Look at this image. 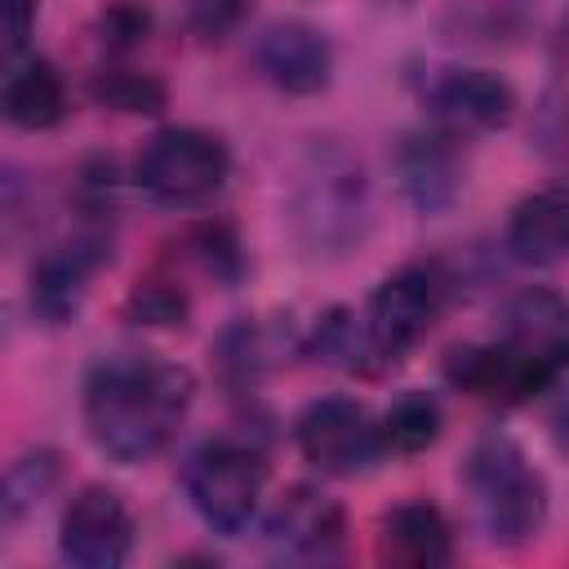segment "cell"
<instances>
[{"mask_svg": "<svg viewBox=\"0 0 569 569\" xmlns=\"http://www.w3.org/2000/svg\"><path fill=\"white\" fill-rule=\"evenodd\" d=\"M196 400V378L178 360L160 356H102L84 373V431L120 467L151 462L178 436Z\"/></svg>", "mask_w": 569, "mask_h": 569, "instance_id": "cell-1", "label": "cell"}, {"mask_svg": "<svg viewBox=\"0 0 569 569\" xmlns=\"http://www.w3.org/2000/svg\"><path fill=\"white\" fill-rule=\"evenodd\" d=\"M569 373V302L551 289H520L502 307L498 338L485 347H453L445 378L493 405H525Z\"/></svg>", "mask_w": 569, "mask_h": 569, "instance_id": "cell-2", "label": "cell"}, {"mask_svg": "<svg viewBox=\"0 0 569 569\" xmlns=\"http://www.w3.org/2000/svg\"><path fill=\"white\" fill-rule=\"evenodd\" d=\"M476 520L493 547H525L547 520V480L507 431H485L462 462Z\"/></svg>", "mask_w": 569, "mask_h": 569, "instance_id": "cell-3", "label": "cell"}, {"mask_svg": "<svg viewBox=\"0 0 569 569\" xmlns=\"http://www.w3.org/2000/svg\"><path fill=\"white\" fill-rule=\"evenodd\" d=\"M449 298V276L440 262H405L400 271H391L369 307H365V356H369V373L400 365L440 320Z\"/></svg>", "mask_w": 569, "mask_h": 569, "instance_id": "cell-4", "label": "cell"}, {"mask_svg": "<svg viewBox=\"0 0 569 569\" xmlns=\"http://www.w3.org/2000/svg\"><path fill=\"white\" fill-rule=\"evenodd\" d=\"M227 178H231L227 142L196 124L156 129L133 160V182L142 187V196H151L156 204H173V209L213 200Z\"/></svg>", "mask_w": 569, "mask_h": 569, "instance_id": "cell-5", "label": "cell"}, {"mask_svg": "<svg viewBox=\"0 0 569 569\" xmlns=\"http://www.w3.org/2000/svg\"><path fill=\"white\" fill-rule=\"evenodd\" d=\"M293 218L311 253H347L360 244L369 227V187L360 164L338 147L316 151L311 169L302 173Z\"/></svg>", "mask_w": 569, "mask_h": 569, "instance_id": "cell-6", "label": "cell"}, {"mask_svg": "<svg viewBox=\"0 0 569 569\" xmlns=\"http://www.w3.org/2000/svg\"><path fill=\"white\" fill-rule=\"evenodd\" d=\"M267 485V462L258 449H249L244 440H209L191 453L187 462V498L200 511V520L213 533L236 538L262 498Z\"/></svg>", "mask_w": 569, "mask_h": 569, "instance_id": "cell-7", "label": "cell"}, {"mask_svg": "<svg viewBox=\"0 0 569 569\" xmlns=\"http://www.w3.org/2000/svg\"><path fill=\"white\" fill-rule=\"evenodd\" d=\"M298 453L320 471V476H365L382 453V418H373L360 400L351 396H320L311 400L298 422H293Z\"/></svg>", "mask_w": 569, "mask_h": 569, "instance_id": "cell-8", "label": "cell"}, {"mask_svg": "<svg viewBox=\"0 0 569 569\" xmlns=\"http://www.w3.org/2000/svg\"><path fill=\"white\" fill-rule=\"evenodd\" d=\"M111 262V231L102 222V213L84 209L80 227L58 240L53 249H44V258L31 267V311L44 325H67L76 320L89 280Z\"/></svg>", "mask_w": 569, "mask_h": 569, "instance_id": "cell-9", "label": "cell"}, {"mask_svg": "<svg viewBox=\"0 0 569 569\" xmlns=\"http://www.w3.org/2000/svg\"><path fill=\"white\" fill-rule=\"evenodd\" d=\"M58 551L80 569H120L133 551V516L107 485H84L58 525Z\"/></svg>", "mask_w": 569, "mask_h": 569, "instance_id": "cell-10", "label": "cell"}, {"mask_svg": "<svg viewBox=\"0 0 569 569\" xmlns=\"http://www.w3.org/2000/svg\"><path fill=\"white\" fill-rule=\"evenodd\" d=\"M422 107L431 124H445L467 138V133L502 129L516 116V89L485 67H445L427 80Z\"/></svg>", "mask_w": 569, "mask_h": 569, "instance_id": "cell-11", "label": "cell"}, {"mask_svg": "<svg viewBox=\"0 0 569 569\" xmlns=\"http://www.w3.org/2000/svg\"><path fill=\"white\" fill-rule=\"evenodd\" d=\"M467 173V156H462V133L445 129V124H427L418 133H405L396 147V178L405 200L418 213H440L453 204L458 187Z\"/></svg>", "mask_w": 569, "mask_h": 569, "instance_id": "cell-12", "label": "cell"}, {"mask_svg": "<svg viewBox=\"0 0 569 569\" xmlns=\"http://www.w3.org/2000/svg\"><path fill=\"white\" fill-rule=\"evenodd\" d=\"M253 62L280 93H293V98L320 93L333 76L329 40L302 18H284V22L262 27V36L253 44Z\"/></svg>", "mask_w": 569, "mask_h": 569, "instance_id": "cell-13", "label": "cell"}, {"mask_svg": "<svg viewBox=\"0 0 569 569\" xmlns=\"http://www.w3.org/2000/svg\"><path fill=\"white\" fill-rule=\"evenodd\" d=\"M373 556L378 565H396V569H436L449 565L453 556V529L436 502L409 498L382 511L373 533Z\"/></svg>", "mask_w": 569, "mask_h": 569, "instance_id": "cell-14", "label": "cell"}, {"mask_svg": "<svg viewBox=\"0 0 569 569\" xmlns=\"http://www.w3.org/2000/svg\"><path fill=\"white\" fill-rule=\"evenodd\" d=\"M342 533H347L342 507L307 485H293L289 493H280L276 511L267 516V538L298 560H333L342 551Z\"/></svg>", "mask_w": 569, "mask_h": 569, "instance_id": "cell-15", "label": "cell"}, {"mask_svg": "<svg viewBox=\"0 0 569 569\" xmlns=\"http://www.w3.org/2000/svg\"><path fill=\"white\" fill-rule=\"evenodd\" d=\"M507 249L525 267H556L569 258V182L542 187L511 209Z\"/></svg>", "mask_w": 569, "mask_h": 569, "instance_id": "cell-16", "label": "cell"}, {"mask_svg": "<svg viewBox=\"0 0 569 569\" xmlns=\"http://www.w3.org/2000/svg\"><path fill=\"white\" fill-rule=\"evenodd\" d=\"M0 102H4V120L9 124L27 129V133H40V129L62 124V116H67V84H62L58 67L49 58L22 53L4 71Z\"/></svg>", "mask_w": 569, "mask_h": 569, "instance_id": "cell-17", "label": "cell"}, {"mask_svg": "<svg viewBox=\"0 0 569 569\" xmlns=\"http://www.w3.org/2000/svg\"><path fill=\"white\" fill-rule=\"evenodd\" d=\"M89 93L98 107L120 116H160L169 102V89L151 71H133V67H102L89 80Z\"/></svg>", "mask_w": 569, "mask_h": 569, "instance_id": "cell-18", "label": "cell"}, {"mask_svg": "<svg viewBox=\"0 0 569 569\" xmlns=\"http://www.w3.org/2000/svg\"><path fill=\"white\" fill-rule=\"evenodd\" d=\"M58 476H62V458L53 449H27L22 458H13L4 476V525L13 529L27 511H36L53 493Z\"/></svg>", "mask_w": 569, "mask_h": 569, "instance_id": "cell-19", "label": "cell"}, {"mask_svg": "<svg viewBox=\"0 0 569 569\" xmlns=\"http://www.w3.org/2000/svg\"><path fill=\"white\" fill-rule=\"evenodd\" d=\"M538 133H542V147L560 164H569V13L560 18V27L551 36V84L542 98Z\"/></svg>", "mask_w": 569, "mask_h": 569, "instance_id": "cell-20", "label": "cell"}, {"mask_svg": "<svg viewBox=\"0 0 569 569\" xmlns=\"http://www.w3.org/2000/svg\"><path fill=\"white\" fill-rule=\"evenodd\" d=\"M440 405L427 391H405L387 413H382V445L391 453H422L440 440Z\"/></svg>", "mask_w": 569, "mask_h": 569, "instance_id": "cell-21", "label": "cell"}, {"mask_svg": "<svg viewBox=\"0 0 569 569\" xmlns=\"http://www.w3.org/2000/svg\"><path fill=\"white\" fill-rule=\"evenodd\" d=\"M124 316L133 325H182L187 320V293L173 280H138Z\"/></svg>", "mask_w": 569, "mask_h": 569, "instance_id": "cell-22", "label": "cell"}, {"mask_svg": "<svg viewBox=\"0 0 569 569\" xmlns=\"http://www.w3.org/2000/svg\"><path fill=\"white\" fill-rule=\"evenodd\" d=\"M187 244H191V258L200 262V271H209L213 280H236L240 276V244L227 227L204 222L187 236Z\"/></svg>", "mask_w": 569, "mask_h": 569, "instance_id": "cell-23", "label": "cell"}, {"mask_svg": "<svg viewBox=\"0 0 569 569\" xmlns=\"http://www.w3.org/2000/svg\"><path fill=\"white\" fill-rule=\"evenodd\" d=\"M98 31H102V44H107L111 53H120V49H133V44L147 40L151 18H147V9L120 0V4H111V9L98 18Z\"/></svg>", "mask_w": 569, "mask_h": 569, "instance_id": "cell-24", "label": "cell"}, {"mask_svg": "<svg viewBox=\"0 0 569 569\" xmlns=\"http://www.w3.org/2000/svg\"><path fill=\"white\" fill-rule=\"evenodd\" d=\"M36 13H40V0H0V18H4V40H0V49H4L9 62L22 58V49H27L31 31H36Z\"/></svg>", "mask_w": 569, "mask_h": 569, "instance_id": "cell-25", "label": "cell"}, {"mask_svg": "<svg viewBox=\"0 0 569 569\" xmlns=\"http://www.w3.org/2000/svg\"><path fill=\"white\" fill-rule=\"evenodd\" d=\"M240 13H244V0H191V27L209 40L231 31L240 22Z\"/></svg>", "mask_w": 569, "mask_h": 569, "instance_id": "cell-26", "label": "cell"}, {"mask_svg": "<svg viewBox=\"0 0 569 569\" xmlns=\"http://www.w3.org/2000/svg\"><path fill=\"white\" fill-rule=\"evenodd\" d=\"M551 440H556V449L569 458V396H560V405L551 409Z\"/></svg>", "mask_w": 569, "mask_h": 569, "instance_id": "cell-27", "label": "cell"}]
</instances>
